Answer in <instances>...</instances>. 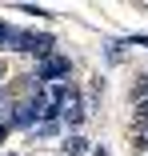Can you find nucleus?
Here are the masks:
<instances>
[{
    "mask_svg": "<svg viewBox=\"0 0 148 156\" xmlns=\"http://www.w3.org/2000/svg\"><path fill=\"white\" fill-rule=\"evenodd\" d=\"M36 76L48 80V84H64V80H68V60H64V56H44V64H40Z\"/></svg>",
    "mask_w": 148,
    "mask_h": 156,
    "instance_id": "nucleus-1",
    "label": "nucleus"
},
{
    "mask_svg": "<svg viewBox=\"0 0 148 156\" xmlns=\"http://www.w3.org/2000/svg\"><path fill=\"white\" fill-rule=\"evenodd\" d=\"M64 152H72V156L84 152V140H64Z\"/></svg>",
    "mask_w": 148,
    "mask_h": 156,
    "instance_id": "nucleus-5",
    "label": "nucleus"
},
{
    "mask_svg": "<svg viewBox=\"0 0 148 156\" xmlns=\"http://www.w3.org/2000/svg\"><path fill=\"white\" fill-rule=\"evenodd\" d=\"M40 116H48V108H44L40 100H24V104H16V112H12L16 124H36Z\"/></svg>",
    "mask_w": 148,
    "mask_h": 156,
    "instance_id": "nucleus-3",
    "label": "nucleus"
},
{
    "mask_svg": "<svg viewBox=\"0 0 148 156\" xmlns=\"http://www.w3.org/2000/svg\"><path fill=\"white\" fill-rule=\"evenodd\" d=\"M56 116H64L68 124H76V120L84 116V108H80V96H76V92H72V88H68V96L60 100V108H56Z\"/></svg>",
    "mask_w": 148,
    "mask_h": 156,
    "instance_id": "nucleus-4",
    "label": "nucleus"
},
{
    "mask_svg": "<svg viewBox=\"0 0 148 156\" xmlns=\"http://www.w3.org/2000/svg\"><path fill=\"white\" fill-rule=\"evenodd\" d=\"M20 52H36V56H48L52 52V36H32V32H16V44Z\"/></svg>",
    "mask_w": 148,
    "mask_h": 156,
    "instance_id": "nucleus-2",
    "label": "nucleus"
},
{
    "mask_svg": "<svg viewBox=\"0 0 148 156\" xmlns=\"http://www.w3.org/2000/svg\"><path fill=\"white\" fill-rule=\"evenodd\" d=\"M140 120H148V100H144V104H140Z\"/></svg>",
    "mask_w": 148,
    "mask_h": 156,
    "instance_id": "nucleus-6",
    "label": "nucleus"
},
{
    "mask_svg": "<svg viewBox=\"0 0 148 156\" xmlns=\"http://www.w3.org/2000/svg\"><path fill=\"white\" fill-rule=\"evenodd\" d=\"M0 140H4V124H0Z\"/></svg>",
    "mask_w": 148,
    "mask_h": 156,
    "instance_id": "nucleus-7",
    "label": "nucleus"
}]
</instances>
